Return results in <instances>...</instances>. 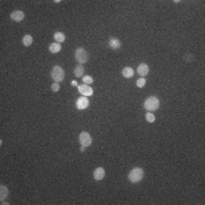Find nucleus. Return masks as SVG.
<instances>
[{
	"label": "nucleus",
	"mask_w": 205,
	"mask_h": 205,
	"mask_svg": "<svg viewBox=\"0 0 205 205\" xmlns=\"http://www.w3.org/2000/svg\"><path fill=\"white\" fill-rule=\"evenodd\" d=\"M144 107L147 112H153V111H156V109L159 107V100L157 97L155 96H152V97H148L147 99L145 100L144 103Z\"/></svg>",
	"instance_id": "nucleus-1"
},
{
	"label": "nucleus",
	"mask_w": 205,
	"mask_h": 205,
	"mask_svg": "<svg viewBox=\"0 0 205 205\" xmlns=\"http://www.w3.org/2000/svg\"><path fill=\"white\" fill-rule=\"evenodd\" d=\"M128 178H129V180H130L131 182H133V183L139 182L141 179L144 178V170H142L141 168L132 169L131 171H130V173H129Z\"/></svg>",
	"instance_id": "nucleus-2"
},
{
	"label": "nucleus",
	"mask_w": 205,
	"mask_h": 205,
	"mask_svg": "<svg viewBox=\"0 0 205 205\" xmlns=\"http://www.w3.org/2000/svg\"><path fill=\"white\" fill-rule=\"evenodd\" d=\"M50 75H51V77H53V80H54L55 82H60L64 80V75H65V72H64V70L60 66H58V65H56V66H54L53 67V70H51V73H50Z\"/></svg>",
	"instance_id": "nucleus-3"
},
{
	"label": "nucleus",
	"mask_w": 205,
	"mask_h": 205,
	"mask_svg": "<svg viewBox=\"0 0 205 205\" xmlns=\"http://www.w3.org/2000/svg\"><path fill=\"white\" fill-rule=\"evenodd\" d=\"M75 59H77V63L82 65V64H84L88 62V59H89V54H88L82 47H79V48H77V50H75Z\"/></svg>",
	"instance_id": "nucleus-4"
},
{
	"label": "nucleus",
	"mask_w": 205,
	"mask_h": 205,
	"mask_svg": "<svg viewBox=\"0 0 205 205\" xmlns=\"http://www.w3.org/2000/svg\"><path fill=\"white\" fill-rule=\"evenodd\" d=\"M79 141L81 144L82 147H88L91 145V136L86 131H82L79 137Z\"/></svg>",
	"instance_id": "nucleus-5"
},
{
	"label": "nucleus",
	"mask_w": 205,
	"mask_h": 205,
	"mask_svg": "<svg viewBox=\"0 0 205 205\" xmlns=\"http://www.w3.org/2000/svg\"><path fill=\"white\" fill-rule=\"evenodd\" d=\"M77 90H79V92H80L82 96H86V97L94 95L92 88H91L90 86H88V84H81V86H79L77 87Z\"/></svg>",
	"instance_id": "nucleus-6"
},
{
	"label": "nucleus",
	"mask_w": 205,
	"mask_h": 205,
	"mask_svg": "<svg viewBox=\"0 0 205 205\" xmlns=\"http://www.w3.org/2000/svg\"><path fill=\"white\" fill-rule=\"evenodd\" d=\"M89 107V99L86 96H82L77 99V109H86Z\"/></svg>",
	"instance_id": "nucleus-7"
},
{
	"label": "nucleus",
	"mask_w": 205,
	"mask_h": 205,
	"mask_svg": "<svg viewBox=\"0 0 205 205\" xmlns=\"http://www.w3.org/2000/svg\"><path fill=\"white\" fill-rule=\"evenodd\" d=\"M24 13H23L22 10H14L13 13L10 14V18L15 21V22H21L24 19Z\"/></svg>",
	"instance_id": "nucleus-8"
},
{
	"label": "nucleus",
	"mask_w": 205,
	"mask_h": 205,
	"mask_svg": "<svg viewBox=\"0 0 205 205\" xmlns=\"http://www.w3.org/2000/svg\"><path fill=\"white\" fill-rule=\"evenodd\" d=\"M108 46H109V48H112V49L116 50V49H118V48L121 47V41L118 40V38H109Z\"/></svg>",
	"instance_id": "nucleus-9"
},
{
	"label": "nucleus",
	"mask_w": 205,
	"mask_h": 205,
	"mask_svg": "<svg viewBox=\"0 0 205 205\" xmlns=\"http://www.w3.org/2000/svg\"><path fill=\"white\" fill-rule=\"evenodd\" d=\"M138 73H139V75H142V77H146L148 72H149V67H148V65L145 63H141L139 64V66H138Z\"/></svg>",
	"instance_id": "nucleus-10"
},
{
	"label": "nucleus",
	"mask_w": 205,
	"mask_h": 205,
	"mask_svg": "<svg viewBox=\"0 0 205 205\" xmlns=\"http://www.w3.org/2000/svg\"><path fill=\"white\" fill-rule=\"evenodd\" d=\"M105 177V170L103 168H97L94 171V179L95 180H101Z\"/></svg>",
	"instance_id": "nucleus-11"
},
{
	"label": "nucleus",
	"mask_w": 205,
	"mask_h": 205,
	"mask_svg": "<svg viewBox=\"0 0 205 205\" xmlns=\"http://www.w3.org/2000/svg\"><path fill=\"white\" fill-rule=\"evenodd\" d=\"M7 196H8V189H7V187L1 185V186H0V200L4 202V200L7 198Z\"/></svg>",
	"instance_id": "nucleus-12"
},
{
	"label": "nucleus",
	"mask_w": 205,
	"mask_h": 205,
	"mask_svg": "<svg viewBox=\"0 0 205 205\" xmlns=\"http://www.w3.org/2000/svg\"><path fill=\"white\" fill-rule=\"evenodd\" d=\"M60 49H62V46H60V43H58V42H54V43H51V45L49 46L50 53H53V54L59 53Z\"/></svg>",
	"instance_id": "nucleus-13"
},
{
	"label": "nucleus",
	"mask_w": 205,
	"mask_h": 205,
	"mask_svg": "<svg viewBox=\"0 0 205 205\" xmlns=\"http://www.w3.org/2000/svg\"><path fill=\"white\" fill-rule=\"evenodd\" d=\"M83 74H84V68H83V66H82L81 64L77 65L75 68H74V75L77 77H82Z\"/></svg>",
	"instance_id": "nucleus-14"
},
{
	"label": "nucleus",
	"mask_w": 205,
	"mask_h": 205,
	"mask_svg": "<svg viewBox=\"0 0 205 205\" xmlns=\"http://www.w3.org/2000/svg\"><path fill=\"white\" fill-rule=\"evenodd\" d=\"M122 74H123V77H124L129 79V77H133L135 71H133V68H131V67H124L122 70Z\"/></svg>",
	"instance_id": "nucleus-15"
},
{
	"label": "nucleus",
	"mask_w": 205,
	"mask_h": 205,
	"mask_svg": "<svg viewBox=\"0 0 205 205\" xmlns=\"http://www.w3.org/2000/svg\"><path fill=\"white\" fill-rule=\"evenodd\" d=\"M54 39L56 40V42L60 43V42L65 41V34H64L63 32H56L54 34Z\"/></svg>",
	"instance_id": "nucleus-16"
},
{
	"label": "nucleus",
	"mask_w": 205,
	"mask_h": 205,
	"mask_svg": "<svg viewBox=\"0 0 205 205\" xmlns=\"http://www.w3.org/2000/svg\"><path fill=\"white\" fill-rule=\"evenodd\" d=\"M23 45L25 46V47H29V46L32 45V42H33V38H32L30 34H26V36H23Z\"/></svg>",
	"instance_id": "nucleus-17"
},
{
	"label": "nucleus",
	"mask_w": 205,
	"mask_h": 205,
	"mask_svg": "<svg viewBox=\"0 0 205 205\" xmlns=\"http://www.w3.org/2000/svg\"><path fill=\"white\" fill-rule=\"evenodd\" d=\"M146 120L149 123H153L155 121V115L153 113H150V112H147L146 113Z\"/></svg>",
	"instance_id": "nucleus-18"
},
{
	"label": "nucleus",
	"mask_w": 205,
	"mask_h": 205,
	"mask_svg": "<svg viewBox=\"0 0 205 205\" xmlns=\"http://www.w3.org/2000/svg\"><path fill=\"white\" fill-rule=\"evenodd\" d=\"M137 87L138 88H142V87H145V84H146V79L145 77H140V79H138L137 80Z\"/></svg>",
	"instance_id": "nucleus-19"
},
{
	"label": "nucleus",
	"mask_w": 205,
	"mask_h": 205,
	"mask_svg": "<svg viewBox=\"0 0 205 205\" xmlns=\"http://www.w3.org/2000/svg\"><path fill=\"white\" fill-rule=\"evenodd\" d=\"M82 81H83V84H91L92 82H94V79L89 75H86V77L82 79Z\"/></svg>",
	"instance_id": "nucleus-20"
},
{
	"label": "nucleus",
	"mask_w": 205,
	"mask_h": 205,
	"mask_svg": "<svg viewBox=\"0 0 205 205\" xmlns=\"http://www.w3.org/2000/svg\"><path fill=\"white\" fill-rule=\"evenodd\" d=\"M59 89H60V87H59V84L57 83V82H55L54 84L51 86V90L54 91V92H57V91H59Z\"/></svg>",
	"instance_id": "nucleus-21"
},
{
	"label": "nucleus",
	"mask_w": 205,
	"mask_h": 205,
	"mask_svg": "<svg viewBox=\"0 0 205 205\" xmlns=\"http://www.w3.org/2000/svg\"><path fill=\"white\" fill-rule=\"evenodd\" d=\"M77 82H75V81H72V86H73V87H75V86H77Z\"/></svg>",
	"instance_id": "nucleus-22"
}]
</instances>
